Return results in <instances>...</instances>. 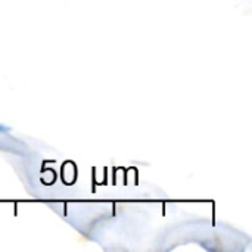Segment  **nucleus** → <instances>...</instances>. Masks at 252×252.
Segmentation results:
<instances>
[{"label":"nucleus","instance_id":"nucleus-1","mask_svg":"<svg viewBox=\"0 0 252 252\" xmlns=\"http://www.w3.org/2000/svg\"><path fill=\"white\" fill-rule=\"evenodd\" d=\"M7 128L6 127H3V126H0V131H6Z\"/></svg>","mask_w":252,"mask_h":252}]
</instances>
